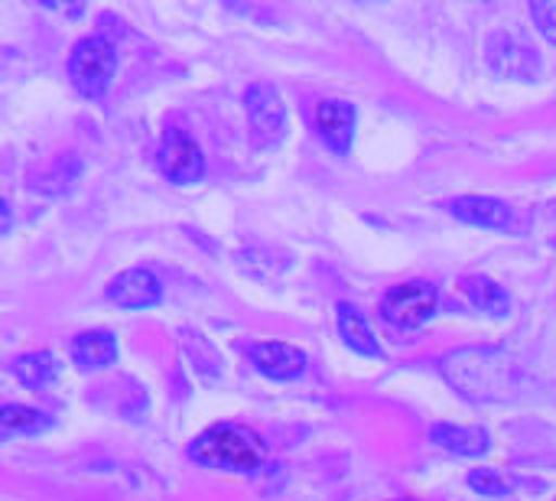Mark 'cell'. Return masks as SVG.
<instances>
[{
	"instance_id": "5bb4252c",
	"label": "cell",
	"mask_w": 556,
	"mask_h": 501,
	"mask_svg": "<svg viewBox=\"0 0 556 501\" xmlns=\"http://www.w3.org/2000/svg\"><path fill=\"white\" fill-rule=\"evenodd\" d=\"M336 316H339V333H342L349 349H355L358 355H378L381 352L375 329L368 326V320L352 303H339Z\"/></svg>"
},
{
	"instance_id": "3957f363",
	"label": "cell",
	"mask_w": 556,
	"mask_h": 501,
	"mask_svg": "<svg viewBox=\"0 0 556 501\" xmlns=\"http://www.w3.org/2000/svg\"><path fill=\"white\" fill-rule=\"evenodd\" d=\"M117 72V52L111 39L104 36H85L75 42L68 55V78L78 95L85 98H104Z\"/></svg>"
},
{
	"instance_id": "2e32d148",
	"label": "cell",
	"mask_w": 556,
	"mask_h": 501,
	"mask_svg": "<svg viewBox=\"0 0 556 501\" xmlns=\"http://www.w3.org/2000/svg\"><path fill=\"white\" fill-rule=\"evenodd\" d=\"M13 375H16L23 385H29V388H42V385L55 381L59 362H55L49 352H29V355H20V359L13 362Z\"/></svg>"
},
{
	"instance_id": "52a82bcc",
	"label": "cell",
	"mask_w": 556,
	"mask_h": 501,
	"mask_svg": "<svg viewBox=\"0 0 556 501\" xmlns=\"http://www.w3.org/2000/svg\"><path fill=\"white\" fill-rule=\"evenodd\" d=\"M489 65L505 78H525L534 82L541 75V55L531 42H525L515 33H495L489 39Z\"/></svg>"
},
{
	"instance_id": "7c38bea8",
	"label": "cell",
	"mask_w": 556,
	"mask_h": 501,
	"mask_svg": "<svg viewBox=\"0 0 556 501\" xmlns=\"http://www.w3.org/2000/svg\"><path fill=\"white\" fill-rule=\"evenodd\" d=\"M72 359L85 372H101L117 362V342L111 333H81L72 342Z\"/></svg>"
},
{
	"instance_id": "e0dca14e",
	"label": "cell",
	"mask_w": 556,
	"mask_h": 501,
	"mask_svg": "<svg viewBox=\"0 0 556 501\" xmlns=\"http://www.w3.org/2000/svg\"><path fill=\"white\" fill-rule=\"evenodd\" d=\"M0 424H3V434H42L52 427V417H46L42 411H33V408L7 404L0 411Z\"/></svg>"
},
{
	"instance_id": "9a60e30c",
	"label": "cell",
	"mask_w": 556,
	"mask_h": 501,
	"mask_svg": "<svg viewBox=\"0 0 556 501\" xmlns=\"http://www.w3.org/2000/svg\"><path fill=\"white\" fill-rule=\"evenodd\" d=\"M463 293L469 297V303L482 313H492V316H505L511 300L505 293L502 284H495L492 277H466L463 280Z\"/></svg>"
},
{
	"instance_id": "30bf717a",
	"label": "cell",
	"mask_w": 556,
	"mask_h": 501,
	"mask_svg": "<svg viewBox=\"0 0 556 501\" xmlns=\"http://www.w3.org/2000/svg\"><path fill=\"white\" fill-rule=\"evenodd\" d=\"M316 127H319V137L329 143V150L345 156L355 137V108L349 101H323L316 111Z\"/></svg>"
},
{
	"instance_id": "8992f818",
	"label": "cell",
	"mask_w": 556,
	"mask_h": 501,
	"mask_svg": "<svg viewBox=\"0 0 556 501\" xmlns=\"http://www.w3.org/2000/svg\"><path fill=\"white\" fill-rule=\"evenodd\" d=\"M160 170L166 179L189 186L205 176V156L186 130H166L160 143Z\"/></svg>"
},
{
	"instance_id": "9c48e42d",
	"label": "cell",
	"mask_w": 556,
	"mask_h": 501,
	"mask_svg": "<svg viewBox=\"0 0 556 501\" xmlns=\"http://www.w3.org/2000/svg\"><path fill=\"white\" fill-rule=\"evenodd\" d=\"M248 355H251V365L274 381H293L306 372V355L287 342H261V346H251Z\"/></svg>"
},
{
	"instance_id": "7a4b0ae2",
	"label": "cell",
	"mask_w": 556,
	"mask_h": 501,
	"mask_svg": "<svg viewBox=\"0 0 556 501\" xmlns=\"http://www.w3.org/2000/svg\"><path fill=\"white\" fill-rule=\"evenodd\" d=\"M446 378L472 401H495L511 388V365L495 352H459L450 359Z\"/></svg>"
},
{
	"instance_id": "5b68a950",
	"label": "cell",
	"mask_w": 556,
	"mask_h": 501,
	"mask_svg": "<svg viewBox=\"0 0 556 501\" xmlns=\"http://www.w3.org/2000/svg\"><path fill=\"white\" fill-rule=\"evenodd\" d=\"M437 303H440V293L433 284L410 280V284L391 287V293L381 300V313L388 323H394L401 329H417L437 313Z\"/></svg>"
},
{
	"instance_id": "d6986e66",
	"label": "cell",
	"mask_w": 556,
	"mask_h": 501,
	"mask_svg": "<svg viewBox=\"0 0 556 501\" xmlns=\"http://www.w3.org/2000/svg\"><path fill=\"white\" fill-rule=\"evenodd\" d=\"M531 16H534L538 29L551 42H556V0H538V3H531Z\"/></svg>"
},
{
	"instance_id": "4fadbf2b",
	"label": "cell",
	"mask_w": 556,
	"mask_h": 501,
	"mask_svg": "<svg viewBox=\"0 0 556 501\" xmlns=\"http://www.w3.org/2000/svg\"><path fill=\"white\" fill-rule=\"evenodd\" d=\"M433 443H440L443 450L456 453V456H482L492 447V437L482 427H453V424H437L430 430Z\"/></svg>"
},
{
	"instance_id": "ba28073f",
	"label": "cell",
	"mask_w": 556,
	"mask_h": 501,
	"mask_svg": "<svg viewBox=\"0 0 556 501\" xmlns=\"http://www.w3.org/2000/svg\"><path fill=\"white\" fill-rule=\"evenodd\" d=\"M160 297H163L160 280L143 267H130L108 284V300L117 303L121 310H147L156 306Z\"/></svg>"
},
{
	"instance_id": "6da1fadb",
	"label": "cell",
	"mask_w": 556,
	"mask_h": 501,
	"mask_svg": "<svg viewBox=\"0 0 556 501\" xmlns=\"http://www.w3.org/2000/svg\"><path fill=\"white\" fill-rule=\"evenodd\" d=\"M189 456L208 469H225V473H257L267 460V447L264 440L248 430V427H235V424H218L212 430H205L202 437L192 440Z\"/></svg>"
},
{
	"instance_id": "ac0fdd59",
	"label": "cell",
	"mask_w": 556,
	"mask_h": 501,
	"mask_svg": "<svg viewBox=\"0 0 556 501\" xmlns=\"http://www.w3.org/2000/svg\"><path fill=\"white\" fill-rule=\"evenodd\" d=\"M469 486H472L479 496H508V492H511V483H508L502 473H495V469H476V473L469 476Z\"/></svg>"
},
{
	"instance_id": "277c9868",
	"label": "cell",
	"mask_w": 556,
	"mask_h": 501,
	"mask_svg": "<svg viewBox=\"0 0 556 501\" xmlns=\"http://www.w3.org/2000/svg\"><path fill=\"white\" fill-rule=\"evenodd\" d=\"M244 108H248L254 147H277L287 137V104L274 85L267 82L251 85L244 95Z\"/></svg>"
},
{
	"instance_id": "8fae6325",
	"label": "cell",
	"mask_w": 556,
	"mask_h": 501,
	"mask_svg": "<svg viewBox=\"0 0 556 501\" xmlns=\"http://www.w3.org/2000/svg\"><path fill=\"white\" fill-rule=\"evenodd\" d=\"M450 212L459 222H469L479 228H508L511 225V209L492 196H459L450 202Z\"/></svg>"
}]
</instances>
